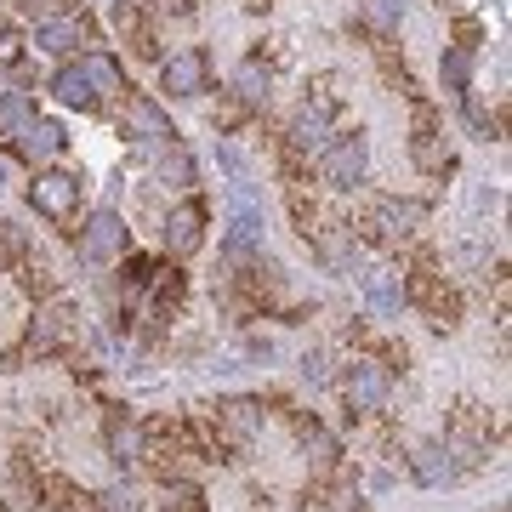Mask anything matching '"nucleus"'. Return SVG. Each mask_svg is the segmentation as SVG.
I'll return each mask as SVG.
<instances>
[{"instance_id": "nucleus-1", "label": "nucleus", "mask_w": 512, "mask_h": 512, "mask_svg": "<svg viewBox=\"0 0 512 512\" xmlns=\"http://www.w3.org/2000/svg\"><path fill=\"white\" fill-rule=\"evenodd\" d=\"M319 177H325V188H359L370 177V143L359 137V131H342V137H330L325 148H319Z\"/></svg>"}, {"instance_id": "nucleus-2", "label": "nucleus", "mask_w": 512, "mask_h": 512, "mask_svg": "<svg viewBox=\"0 0 512 512\" xmlns=\"http://www.w3.org/2000/svg\"><path fill=\"white\" fill-rule=\"evenodd\" d=\"M80 194H86V183L74 171H35V183H29V205L52 222H69L80 211Z\"/></svg>"}, {"instance_id": "nucleus-3", "label": "nucleus", "mask_w": 512, "mask_h": 512, "mask_svg": "<svg viewBox=\"0 0 512 512\" xmlns=\"http://www.w3.org/2000/svg\"><path fill=\"white\" fill-rule=\"evenodd\" d=\"M330 137H336V103H330V97H313V103H302V109L291 114V131H285L291 154H319Z\"/></svg>"}, {"instance_id": "nucleus-4", "label": "nucleus", "mask_w": 512, "mask_h": 512, "mask_svg": "<svg viewBox=\"0 0 512 512\" xmlns=\"http://www.w3.org/2000/svg\"><path fill=\"white\" fill-rule=\"evenodd\" d=\"M348 410H359V416H370V410H387V399H393V365H376V359H359V365L348 370Z\"/></svg>"}, {"instance_id": "nucleus-5", "label": "nucleus", "mask_w": 512, "mask_h": 512, "mask_svg": "<svg viewBox=\"0 0 512 512\" xmlns=\"http://www.w3.org/2000/svg\"><path fill=\"white\" fill-rule=\"evenodd\" d=\"M211 86V63H205L200 46H188V52H171L160 63V92L171 97H200Z\"/></svg>"}, {"instance_id": "nucleus-6", "label": "nucleus", "mask_w": 512, "mask_h": 512, "mask_svg": "<svg viewBox=\"0 0 512 512\" xmlns=\"http://www.w3.org/2000/svg\"><path fill=\"white\" fill-rule=\"evenodd\" d=\"M126 222H120V211H109V205H103V211H92V217H86V228H80V256H86V262H114V256L126 251Z\"/></svg>"}, {"instance_id": "nucleus-7", "label": "nucleus", "mask_w": 512, "mask_h": 512, "mask_svg": "<svg viewBox=\"0 0 512 512\" xmlns=\"http://www.w3.org/2000/svg\"><path fill=\"white\" fill-rule=\"evenodd\" d=\"M86 40H92V23L80 18V12H57V18H40L35 23V46H40V52H52V57L80 52Z\"/></svg>"}, {"instance_id": "nucleus-8", "label": "nucleus", "mask_w": 512, "mask_h": 512, "mask_svg": "<svg viewBox=\"0 0 512 512\" xmlns=\"http://www.w3.org/2000/svg\"><path fill=\"white\" fill-rule=\"evenodd\" d=\"M427 222V205L421 200H399V194H382L376 200V211H370V228L382 239H410Z\"/></svg>"}, {"instance_id": "nucleus-9", "label": "nucleus", "mask_w": 512, "mask_h": 512, "mask_svg": "<svg viewBox=\"0 0 512 512\" xmlns=\"http://www.w3.org/2000/svg\"><path fill=\"white\" fill-rule=\"evenodd\" d=\"M165 251L171 256H194L205 245V205L200 200H188V205H177L171 217H165Z\"/></svg>"}, {"instance_id": "nucleus-10", "label": "nucleus", "mask_w": 512, "mask_h": 512, "mask_svg": "<svg viewBox=\"0 0 512 512\" xmlns=\"http://www.w3.org/2000/svg\"><path fill=\"white\" fill-rule=\"evenodd\" d=\"M126 131L143 148H160V143H171V137H177V131H171V114H165L154 97H126Z\"/></svg>"}, {"instance_id": "nucleus-11", "label": "nucleus", "mask_w": 512, "mask_h": 512, "mask_svg": "<svg viewBox=\"0 0 512 512\" xmlns=\"http://www.w3.org/2000/svg\"><path fill=\"white\" fill-rule=\"evenodd\" d=\"M63 148H69V131L57 126V120H40V114H35V120L18 131V154H23L29 165H40V171H46V165L63 154Z\"/></svg>"}, {"instance_id": "nucleus-12", "label": "nucleus", "mask_w": 512, "mask_h": 512, "mask_svg": "<svg viewBox=\"0 0 512 512\" xmlns=\"http://www.w3.org/2000/svg\"><path fill=\"white\" fill-rule=\"evenodd\" d=\"M52 97L63 103V109H80V114H92L103 97H97V86L86 80V69L80 63H63V69L52 74Z\"/></svg>"}, {"instance_id": "nucleus-13", "label": "nucleus", "mask_w": 512, "mask_h": 512, "mask_svg": "<svg viewBox=\"0 0 512 512\" xmlns=\"http://www.w3.org/2000/svg\"><path fill=\"white\" fill-rule=\"evenodd\" d=\"M410 160H416L427 177L450 171V143H444L439 131H433V114H427V109L416 114V143H410Z\"/></svg>"}, {"instance_id": "nucleus-14", "label": "nucleus", "mask_w": 512, "mask_h": 512, "mask_svg": "<svg viewBox=\"0 0 512 512\" xmlns=\"http://www.w3.org/2000/svg\"><path fill=\"white\" fill-rule=\"evenodd\" d=\"M217 421H222V444H251L256 433H262V404L234 399V404H222L217 410Z\"/></svg>"}, {"instance_id": "nucleus-15", "label": "nucleus", "mask_w": 512, "mask_h": 512, "mask_svg": "<svg viewBox=\"0 0 512 512\" xmlns=\"http://www.w3.org/2000/svg\"><path fill=\"white\" fill-rule=\"evenodd\" d=\"M69 330H74V313L69 308H46V313H35V325H29V348H35V353H57L63 342H69Z\"/></svg>"}, {"instance_id": "nucleus-16", "label": "nucleus", "mask_w": 512, "mask_h": 512, "mask_svg": "<svg viewBox=\"0 0 512 512\" xmlns=\"http://www.w3.org/2000/svg\"><path fill=\"white\" fill-rule=\"evenodd\" d=\"M234 92H239V103L245 109H262L268 103V92H274V74L262 69V57H245L234 69Z\"/></svg>"}, {"instance_id": "nucleus-17", "label": "nucleus", "mask_w": 512, "mask_h": 512, "mask_svg": "<svg viewBox=\"0 0 512 512\" xmlns=\"http://www.w3.org/2000/svg\"><path fill=\"white\" fill-rule=\"evenodd\" d=\"M143 456H148V433H143V421H120V416H114V427H109V461L131 467V461H143Z\"/></svg>"}, {"instance_id": "nucleus-18", "label": "nucleus", "mask_w": 512, "mask_h": 512, "mask_svg": "<svg viewBox=\"0 0 512 512\" xmlns=\"http://www.w3.org/2000/svg\"><path fill=\"white\" fill-rule=\"evenodd\" d=\"M143 154H154V160H160V183L165 188H194V160H188V148L160 143V148H143Z\"/></svg>"}, {"instance_id": "nucleus-19", "label": "nucleus", "mask_w": 512, "mask_h": 512, "mask_svg": "<svg viewBox=\"0 0 512 512\" xmlns=\"http://www.w3.org/2000/svg\"><path fill=\"white\" fill-rule=\"evenodd\" d=\"M410 473H416L421 484H444V478L456 473V467H450V456H444V444H439V439H421L416 450H410Z\"/></svg>"}, {"instance_id": "nucleus-20", "label": "nucleus", "mask_w": 512, "mask_h": 512, "mask_svg": "<svg viewBox=\"0 0 512 512\" xmlns=\"http://www.w3.org/2000/svg\"><path fill=\"white\" fill-rule=\"evenodd\" d=\"M439 80H444V92H450V97L473 92V52H467V46H444V57H439Z\"/></svg>"}, {"instance_id": "nucleus-21", "label": "nucleus", "mask_w": 512, "mask_h": 512, "mask_svg": "<svg viewBox=\"0 0 512 512\" xmlns=\"http://www.w3.org/2000/svg\"><path fill=\"white\" fill-rule=\"evenodd\" d=\"M29 120H35V92H29V86H18V92L0 97V137H18Z\"/></svg>"}, {"instance_id": "nucleus-22", "label": "nucleus", "mask_w": 512, "mask_h": 512, "mask_svg": "<svg viewBox=\"0 0 512 512\" xmlns=\"http://www.w3.org/2000/svg\"><path fill=\"white\" fill-rule=\"evenodd\" d=\"M80 69H86V80L97 86V97H109L126 86V74H120V63H114L109 52H80Z\"/></svg>"}, {"instance_id": "nucleus-23", "label": "nucleus", "mask_w": 512, "mask_h": 512, "mask_svg": "<svg viewBox=\"0 0 512 512\" xmlns=\"http://www.w3.org/2000/svg\"><path fill=\"white\" fill-rule=\"evenodd\" d=\"M365 291H370V302H376V313H399L410 296H404V285L387 268H376V274H365Z\"/></svg>"}, {"instance_id": "nucleus-24", "label": "nucleus", "mask_w": 512, "mask_h": 512, "mask_svg": "<svg viewBox=\"0 0 512 512\" xmlns=\"http://www.w3.org/2000/svg\"><path fill=\"white\" fill-rule=\"evenodd\" d=\"M296 439H302V444L313 450V461H319V467H330V461L342 456V444L330 439V433H325V427H319L313 416H302V421H296Z\"/></svg>"}, {"instance_id": "nucleus-25", "label": "nucleus", "mask_w": 512, "mask_h": 512, "mask_svg": "<svg viewBox=\"0 0 512 512\" xmlns=\"http://www.w3.org/2000/svg\"><path fill=\"white\" fill-rule=\"evenodd\" d=\"M160 512H205L200 484H188V478H165V507Z\"/></svg>"}, {"instance_id": "nucleus-26", "label": "nucleus", "mask_w": 512, "mask_h": 512, "mask_svg": "<svg viewBox=\"0 0 512 512\" xmlns=\"http://www.w3.org/2000/svg\"><path fill=\"white\" fill-rule=\"evenodd\" d=\"M365 18L376 23L382 35H393V29H399V18H404V6H399V0H365Z\"/></svg>"}, {"instance_id": "nucleus-27", "label": "nucleus", "mask_w": 512, "mask_h": 512, "mask_svg": "<svg viewBox=\"0 0 512 512\" xmlns=\"http://www.w3.org/2000/svg\"><path fill=\"white\" fill-rule=\"evenodd\" d=\"M97 512H143V501L131 495V484H114V490L97 495Z\"/></svg>"}, {"instance_id": "nucleus-28", "label": "nucleus", "mask_w": 512, "mask_h": 512, "mask_svg": "<svg viewBox=\"0 0 512 512\" xmlns=\"http://www.w3.org/2000/svg\"><path fill=\"white\" fill-rule=\"evenodd\" d=\"M194 6H200V0H148L154 18H194Z\"/></svg>"}, {"instance_id": "nucleus-29", "label": "nucleus", "mask_w": 512, "mask_h": 512, "mask_svg": "<svg viewBox=\"0 0 512 512\" xmlns=\"http://www.w3.org/2000/svg\"><path fill=\"white\" fill-rule=\"evenodd\" d=\"M302 376H308L313 387H319V382H330V370H325V353H308V359H302Z\"/></svg>"}, {"instance_id": "nucleus-30", "label": "nucleus", "mask_w": 512, "mask_h": 512, "mask_svg": "<svg viewBox=\"0 0 512 512\" xmlns=\"http://www.w3.org/2000/svg\"><path fill=\"white\" fill-rule=\"evenodd\" d=\"M18 86H23V80H18L12 69H6V63H0V97H6V92H18Z\"/></svg>"}, {"instance_id": "nucleus-31", "label": "nucleus", "mask_w": 512, "mask_h": 512, "mask_svg": "<svg viewBox=\"0 0 512 512\" xmlns=\"http://www.w3.org/2000/svg\"><path fill=\"white\" fill-rule=\"evenodd\" d=\"M0 188H6V165H0Z\"/></svg>"}]
</instances>
